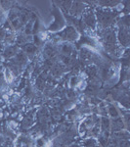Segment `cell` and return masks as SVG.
Here are the masks:
<instances>
[{
	"mask_svg": "<svg viewBox=\"0 0 130 147\" xmlns=\"http://www.w3.org/2000/svg\"><path fill=\"white\" fill-rule=\"evenodd\" d=\"M108 113L113 119H115V118L119 117V112L117 110V108L115 107L113 104H109L108 105Z\"/></svg>",
	"mask_w": 130,
	"mask_h": 147,
	"instance_id": "cell-12",
	"label": "cell"
},
{
	"mask_svg": "<svg viewBox=\"0 0 130 147\" xmlns=\"http://www.w3.org/2000/svg\"><path fill=\"white\" fill-rule=\"evenodd\" d=\"M119 147H129V142L127 139L125 140H121L119 142Z\"/></svg>",
	"mask_w": 130,
	"mask_h": 147,
	"instance_id": "cell-21",
	"label": "cell"
},
{
	"mask_svg": "<svg viewBox=\"0 0 130 147\" xmlns=\"http://www.w3.org/2000/svg\"><path fill=\"white\" fill-rule=\"evenodd\" d=\"M81 21L84 26V30H95L97 28V20L94 11L90 8H86L81 15Z\"/></svg>",
	"mask_w": 130,
	"mask_h": 147,
	"instance_id": "cell-4",
	"label": "cell"
},
{
	"mask_svg": "<svg viewBox=\"0 0 130 147\" xmlns=\"http://www.w3.org/2000/svg\"><path fill=\"white\" fill-rule=\"evenodd\" d=\"M52 15L54 16V23L48 28V30L50 32H59L66 28V20L64 16L61 13L60 9L57 6L53 7L52 10Z\"/></svg>",
	"mask_w": 130,
	"mask_h": 147,
	"instance_id": "cell-3",
	"label": "cell"
},
{
	"mask_svg": "<svg viewBox=\"0 0 130 147\" xmlns=\"http://www.w3.org/2000/svg\"><path fill=\"white\" fill-rule=\"evenodd\" d=\"M78 78L75 77V76H74V77L70 78V86H76L77 84H78Z\"/></svg>",
	"mask_w": 130,
	"mask_h": 147,
	"instance_id": "cell-20",
	"label": "cell"
},
{
	"mask_svg": "<svg viewBox=\"0 0 130 147\" xmlns=\"http://www.w3.org/2000/svg\"><path fill=\"white\" fill-rule=\"evenodd\" d=\"M87 7L85 5L84 2H80V1H75L72 3V7L70 9V14L72 16H74V18H77L78 16H81L83 14V12L85 11Z\"/></svg>",
	"mask_w": 130,
	"mask_h": 147,
	"instance_id": "cell-6",
	"label": "cell"
},
{
	"mask_svg": "<svg viewBox=\"0 0 130 147\" xmlns=\"http://www.w3.org/2000/svg\"><path fill=\"white\" fill-rule=\"evenodd\" d=\"M124 127H125L124 121H123V119H121V118H119V117L113 119L112 124H111L112 130H113V131H115V132L121 131V130L124 129Z\"/></svg>",
	"mask_w": 130,
	"mask_h": 147,
	"instance_id": "cell-7",
	"label": "cell"
},
{
	"mask_svg": "<svg viewBox=\"0 0 130 147\" xmlns=\"http://www.w3.org/2000/svg\"><path fill=\"white\" fill-rule=\"evenodd\" d=\"M58 3H59V5H61V6H59L60 8H62L65 11L68 12V11H70L72 2V1H60V2H58Z\"/></svg>",
	"mask_w": 130,
	"mask_h": 147,
	"instance_id": "cell-16",
	"label": "cell"
},
{
	"mask_svg": "<svg viewBox=\"0 0 130 147\" xmlns=\"http://www.w3.org/2000/svg\"><path fill=\"white\" fill-rule=\"evenodd\" d=\"M97 143L98 142L94 137H88L82 142V145H83V147H96Z\"/></svg>",
	"mask_w": 130,
	"mask_h": 147,
	"instance_id": "cell-14",
	"label": "cell"
},
{
	"mask_svg": "<svg viewBox=\"0 0 130 147\" xmlns=\"http://www.w3.org/2000/svg\"><path fill=\"white\" fill-rule=\"evenodd\" d=\"M86 74L89 76V77H94V76L97 74V69L94 66H91V67H88L86 69Z\"/></svg>",
	"mask_w": 130,
	"mask_h": 147,
	"instance_id": "cell-18",
	"label": "cell"
},
{
	"mask_svg": "<svg viewBox=\"0 0 130 147\" xmlns=\"http://www.w3.org/2000/svg\"><path fill=\"white\" fill-rule=\"evenodd\" d=\"M2 147H13V141L12 140H5V142L3 143Z\"/></svg>",
	"mask_w": 130,
	"mask_h": 147,
	"instance_id": "cell-22",
	"label": "cell"
},
{
	"mask_svg": "<svg viewBox=\"0 0 130 147\" xmlns=\"http://www.w3.org/2000/svg\"><path fill=\"white\" fill-rule=\"evenodd\" d=\"M94 13H95L97 20V27L102 28L103 30L110 28L117 16V11L106 8H100V7L97 8Z\"/></svg>",
	"mask_w": 130,
	"mask_h": 147,
	"instance_id": "cell-1",
	"label": "cell"
},
{
	"mask_svg": "<svg viewBox=\"0 0 130 147\" xmlns=\"http://www.w3.org/2000/svg\"><path fill=\"white\" fill-rule=\"evenodd\" d=\"M68 147H81V146L77 145V144H74V145H70V146H68Z\"/></svg>",
	"mask_w": 130,
	"mask_h": 147,
	"instance_id": "cell-24",
	"label": "cell"
},
{
	"mask_svg": "<svg viewBox=\"0 0 130 147\" xmlns=\"http://www.w3.org/2000/svg\"><path fill=\"white\" fill-rule=\"evenodd\" d=\"M14 77H15V76L11 72L10 69H6L5 73H4V80H5V82H8V84H11L14 80Z\"/></svg>",
	"mask_w": 130,
	"mask_h": 147,
	"instance_id": "cell-15",
	"label": "cell"
},
{
	"mask_svg": "<svg viewBox=\"0 0 130 147\" xmlns=\"http://www.w3.org/2000/svg\"><path fill=\"white\" fill-rule=\"evenodd\" d=\"M120 3L119 1H100L98 2V5H100V8H112V7H117Z\"/></svg>",
	"mask_w": 130,
	"mask_h": 147,
	"instance_id": "cell-13",
	"label": "cell"
},
{
	"mask_svg": "<svg viewBox=\"0 0 130 147\" xmlns=\"http://www.w3.org/2000/svg\"><path fill=\"white\" fill-rule=\"evenodd\" d=\"M62 73V68L60 67V65H56L55 67L53 68V71H52V74H53L55 77H59Z\"/></svg>",
	"mask_w": 130,
	"mask_h": 147,
	"instance_id": "cell-19",
	"label": "cell"
},
{
	"mask_svg": "<svg viewBox=\"0 0 130 147\" xmlns=\"http://www.w3.org/2000/svg\"><path fill=\"white\" fill-rule=\"evenodd\" d=\"M5 82H5V80H4V77L1 75V74H0V86H1V85H3Z\"/></svg>",
	"mask_w": 130,
	"mask_h": 147,
	"instance_id": "cell-23",
	"label": "cell"
},
{
	"mask_svg": "<svg viewBox=\"0 0 130 147\" xmlns=\"http://www.w3.org/2000/svg\"><path fill=\"white\" fill-rule=\"evenodd\" d=\"M117 40L119 42V44L122 47H128L129 45V30L128 28H125L123 27H119V32L117 34Z\"/></svg>",
	"mask_w": 130,
	"mask_h": 147,
	"instance_id": "cell-5",
	"label": "cell"
},
{
	"mask_svg": "<svg viewBox=\"0 0 130 147\" xmlns=\"http://www.w3.org/2000/svg\"><path fill=\"white\" fill-rule=\"evenodd\" d=\"M23 51L25 52L27 55H34V54L36 53L37 51V47L34 45L31 42H27L25 45L23 46Z\"/></svg>",
	"mask_w": 130,
	"mask_h": 147,
	"instance_id": "cell-10",
	"label": "cell"
},
{
	"mask_svg": "<svg viewBox=\"0 0 130 147\" xmlns=\"http://www.w3.org/2000/svg\"><path fill=\"white\" fill-rule=\"evenodd\" d=\"M18 52H19V49L17 45H9L4 49L3 56L5 57V58H12V57H15Z\"/></svg>",
	"mask_w": 130,
	"mask_h": 147,
	"instance_id": "cell-9",
	"label": "cell"
},
{
	"mask_svg": "<svg viewBox=\"0 0 130 147\" xmlns=\"http://www.w3.org/2000/svg\"><path fill=\"white\" fill-rule=\"evenodd\" d=\"M2 115H3V114H2V110L0 109V118H1V116H2Z\"/></svg>",
	"mask_w": 130,
	"mask_h": 147,
	"instance_id": "cell-25",
	"label": "cell"
},
{
	"mask_svg": "<svg viewBox=\"0 0 130 147\" xmlns=\"http://www.w3.org/2000/svg\"><path fill=\"white\" fill-rule=\"evenodd\" d=\"M57 35L60 39H62L64 42H72L75 41L79 38V32L76 30V28L74 26H68L65 28H63L61 32H57Z\"/></svg>",
	"mask_w": 130,
	"mask_h": 147,
	"instance_id": "cell-2",
	"label": "cell"
},
{
	"mask_svg": "<svg viewBox=\"0 0 130 147\" xmlns=\"http://www.w3.org/2000/svg\"><path fill=\"white\" fill-rule=\"evenodd\" d=\"M60 51L62 52V55L70 57L72 53H74V47L70 42H63L60 46Z\"/></svg>",
	"mask_w": 130,
	"mask_h": 147,
	"instance_id": "cell-8",
	"label": "cell"
},
{
	"mask_svg": "<svg viewBox=\"0 0 130 147\" xmlns=\"http://www.w3.org/2000/svg\"><path fill=\"white\" fill-rule=\"evenodd\" d=\"M10 25H11L12 28H14V30H18L19 28H22V26H23L22 23H21L20 20H19V18L15 19V20H13V21H11Z\"/></svg>",
	"mask_w": 130,
	"mask_h": 147,
	"instance_id": "cell-17",
	"label": "cell"
},
{
	"mask_svg": "<svg viewBox=\"0 0 130 147\" xmlns=\"http://www.w3.org/2000/svg\"><path fill=\"white\" fill-rule=\"evenodd\" d=\"M111 129V121L107 117H102L101 119V124H100V129L102 130V132L109 131V129Z\"/></svg>",
	"mask_w": 130,
	"mask_h": 147,
	"instance_id": "cell-11",
	"label": "cell"
}]
</instances>
